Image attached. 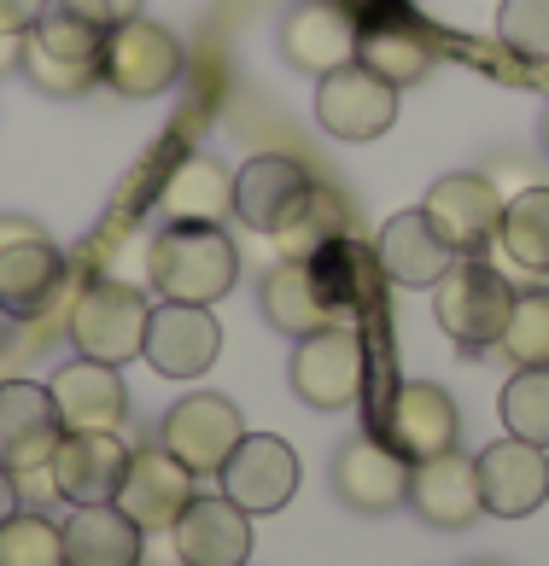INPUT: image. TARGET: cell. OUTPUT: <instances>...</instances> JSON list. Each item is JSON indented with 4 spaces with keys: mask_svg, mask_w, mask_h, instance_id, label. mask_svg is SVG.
Listing matches in <instances>:
<instances>
[{
    "mask_svg": "<svg viewBox=\"0 0 549 566\" xmlns=\"http://www.w3.org/2000/svg\"><path fill=\"white\" fill-rule=\"evenodd\" d=\"M281 53L287 65H299L310 76H328L356 59V18L340 0H299L281 18Z\"/></svg>",
    "mask_w": 549,
    "mask_h": 566,
    "instance_id": "cell-23",
    "label": "cell"
},
{
    "mask_svg": "<svg viewBox=\"0 0 549 566\" xmlns=\"http://www.w3.org/2000/svg\"><path fill=\"white\" fill-rule=\"evenodd\" d=\"M217 350H222V327L205 304H176V298L153 304L141 356L164 374V380H199V374L217 363Z\"/></svg>",
    "mask_w": 549,
    "mask_h": 566,
    "instance_id": "cell-13",
    "label": "cell"
},
{
    "mask_svg": "<svg viewBox=\"0 0 549 566\" xmlns=\"http://www.w3.org/2000/svg\"><path fill=\"white\" fill-rule=\"evenodd\" d=\"M304 263H310V275H315L322 304L333 310V322H340V316H356V310H369V298L380 292V281H386V275H380L374 245L351 240V234H328Z\"/></svg>",
    "mask_w": 549,
    "mask_h": 566,
    "instance_id": "cell-24",
    "label": "cell"
},
{
    "mask_svg": "<svg viewBox=\"0 0 549 566\" xmlns=\"http://www.w3.org/2000/svg\"><path fill=\"white\" fill-rule=\"evenodd\" d=\"M18 509H24V502H18V479H12L7 468H0V526H7V520H12Z\"/></svg>",
    "mask_w": 549,
    "mask_h": 566,
    "instance_id": "cell-39",
    "label": "cell"
},
{
    "mask_svg": "<svg viewBox=\"0 0 549 566\" xmlns=\"http://www.w3.org/2000/svg\"><path fill=\"white\" fill-rule=\"evenodd\" d=\"M222 496L246 514H274L287 509L292 491H299V455H292L287 438L274 432H246L235 455L222 461Z\"/></svg>",
    "mask_w": 549,
    "mask_h": 566,
    "instance_id": "cell-12",
    "label": "cell"
},
{
    "mask_svg": "<svg viewBox=\"0 0 549 566\" xmlns=\"http://www.w3.org/2000/svg\"><path fill=\"white\" fill-rule=\"evenodd\" d=\"M158 211L164 222H205V228H222V217L235 211V176L222 170L217 158H182L158 187Z\"/></svg>",
    "mask_w": 549,
    "mask_h": 566,
    "instance_id": "cell-27",
    "label": "cell"
},
{
    "mask_svg": "<svg viewBox=\"0 0 549 566\" xmlns=\"http://www.w3.org/2000/svg\"><path fill=\"white\" fill-rule=\"evenodd\" d=\"M328 234H345V228H340V205H333V199L322 193V187H315V205H310V211H304L299 222H292V228H287V234H274V240H281L287 258H310V251L322 245Z\"/></svg>",
    "mask_w": 549,
    "mask_h": 566,
    "instance_id": "cell-36",
    "label": "cell"
},
{
    "mask_svg": "<svg viewBox=\"0 0 549 566\" xmlns=\"http://www.w3.org/2000/svg\"><path fill=\"white\" fill-rule=\"evenodd\" d=\"M263 316L281 333H292V339L333 327V310L322 304V292H315V275H310L304 258H281L263 275Z\"/></svg>",
    "mask_w": 549,
    "mask_h": 566,
    "instance_id": "cell-28",
    "label": "cell"
},
{
    "mask_svg": "<svg viewBox=\"0 0 549 566\" xmlns=\"http://www.w3.org/2000/svg\"><path fill=\"white\" fill-rule=\"evenodd\" d=\"M333 491L363 514H392L410 502V461L392 444H380L374 432H356L333 455Z\"/></svg>",
    "mask_w": 549,
    "mask_h": 566,
    "instance_id": "cell-19",
    "label": "cell"
},
{
    "mask_svg": "<svg viewBox=\"0 0 549 566\" xmlns=\"http://www.w3.org/2000/svg\"><path fill=\"white\" fill-rule=\"evenodd\" d=\"M187 71L182 41L153 24V18H123L105 30V53H100V82L123 99H153L164 88H176Z\"/></svg>",
    "mask_w": 549,
    "mask_h": 566,
    "instance_id": "cell-4",
    "label": "cell"
},
{
    "mask_svg": "<svg viewBox=\"0 0 549 566\" xmlns=\"http://www.w3.org/2000/svg\"><path fill=\"white\" fill-rule=\"evenodd\" d=\"M363 380H369V350L351 322L304 333L299 350H292V391L310 409H351L363 397Z\"/></svg>",
    "mask_w": 549,
    "mask_h": 566,
    "instance_id": "cell-6",
    "label": "cell"
},
{
    "mask_svg": "<svg viewBox=\"0 0 549 566\" xmlns=\"http://www.w3.org/2000/svg\"><path fill=\"white\" fill-rule=\"evenodd\" d=\"M246 438L240 409L217 391H194L164 415V450H170L187 473H222V461L235 455V444Z\"/></svg>",
    "mask_w": 549,
    "mask_h": 566,
    "instance_id": "cell-11",
    "label": "cell"
},
{
    "mask_svg": "<svg viewBox=\"0 0 549 566\" xmlns=\"http://www.w3.org/2000/svg\"><path fill=\"white\" fill-rule=\"evenodd\" d=\"M0 566H65V532L41 509H18L0 526Z\"/></svg>",
    "mask_w": 549,
    "mask_h": 566,
    "instance_id": "cell-33",
    "label": "cell"
},
{
    "mask_svg": "<svg viewBox=\"0 0 549 566\" xmlns=\"http://www.w3.org/2000/svg\"><path fill=\"white\" fill-rule=\"evenodd\" d=\"M48 0H0V35H30Z\"/></svg>",
    "mask_w": 549,
    "mask_h": 566,
    "instance_id": "cell-38",
    "label": "cell"
},
{
    "mask_svg": "<svg viewBox=\"0 0 549 566\" xmlns=\"http://www.w3.org/2000/svg\"><path fill=\"white\" fill-rule=\"evenodd\" d=\"M509 310H515V286L485 258H456L445 275L433 281V316L450 333V345L468 350V356L497 350L503 327H509Z\"/></svg>",
    "mask_w": 549,
    "mask_h": 566,
    "instance_id": "cell-2",
    "label": "cell"
},
{
    "mask_svg": "<svg viewBox=\"0 0 549 566\" xmlns=\"http://www.w3.org/2000/svg\"><path fill=\"white\" fill-rule=\"evenodd\" d=\"M497 251L526 275H549V187L532 181L526 193L503 205L497 222Z\"/></svg>",
    "mask_w": 549,
    "mask_h": 566,
    "instance_id": "cell-29",
    "label": "cell"
},
{
    "mask_svg": "<svg viewBox=\"0 0 549 566\" xmlns=\"http://www.w3.org/2000/svg\"><path fill=\"white\" fill-rule=\"evenodd\" d=\"M0 333H7V310H0Z\"/></svg>",
    "mask_w": 549,
    "mask_h": 566,
    "instance_id": "cell-43",
    "label": "cell"
},
{
    "mask_svg": "<svg viewBox=\"0 0 549 566\" xmlns=\"http://www.w3.org/2000/svg\"><path fill=\"white\" fill-rule=\"evenodd\" d=\"M146 316H153V304H146V292L130 286V281H94L76 292L71 304V345L89 356V363H135L141 345H146Z\"/></svg>",
    "mask_w": 549,
    "mask_h": 566,
    "instance_id": "cell-3",
    "label": "cell"
},
{
    "mask_svg": "<svg viewBox=\"0 0 549 566\" xmlns=\"http://www.w3.org/2000/svg\"><path fill=\"white\" fill-rule=\"evenodd\" d=\"M65 286V251L30 217H0V310L7 322H35Z\"/></svg>",
    "mask_w": 549,
    "mask_h": 566,
    "instance_id": "cell-5",
    "label": "cell"
},
{
    "mask_svg": "<svg viewBox=\"0 0 549 566\" xmlns=\"http://www.w3.org/2000/svg\"><path fill=\"white\" fill-rule=\"evenodd\" d=\"M374 258H380V275H386L392 286H433L456 263V251L438 240L427 211H397L374 234Z\"/></svg>",
    "mask_w": 549,
    "mask_h": 566,
    "instance_id": "cell-25",
    "label": "cell"
},
{
    "mask_svg": "<svg viewBox=\"0 0 549 566\" xmlns=\"http://www.w3.org/2000/svg\"><path fill=\"white\" fill-rule=\"evenodd\" d=\"M187 502H194V473H187L164 444L130 455V473H123V485H117V509L130 514L146 537L170 532Z\"/></svg>",
    "mask_w": 549,
    "mask_h": 566,
    "instance_id": "cell-18",
    "label": "cell"
},
{
    "mask_svg": "<svg viewBox=\"0 0 549 566\" xmlns=\"http://www.w3.org/2000/svg\"><path fill=\"white\" fill-rule=\"evenodd\" d=\"M170 549L182 566H246L251 560V514L228 496H194L170 526Z\"/></svg>",
    "mask_w": 549,
    "mask_h": 566,
    "instance_id": "cell-20",
    "label": "cell"
},
{
    "mask_svg": "<svg viewBox=\"0 0 549 566\" xmlns=\"http://www.w3.org/2000/svg\"><path fill=\"white\" fill-rule=\"evenodd\" d=\"M503 199L491 176H445L433 181V193L421 199V211L427 222L438 228V240H445L456 258H485V251L497 245V222H503Z\"/></svg>",
    "mask_w": 549,
    "mask_h": 566,
    "instance_id": "cell-10",
    "label": "cell"
},
{
    "mask_svg": "<svg viewBox=\"0 0 549 566\" xmlns=\"http://www.w3.org/2000/svg\"><path fill=\"white\" fill-rule=\"evenodd\" d=\"M340 7H345V12L356 18V24H363V18H374L380 7H386V0H340Z\"/></svg>",
    "mask_w": 549,
    "mask_h": 566,
    "instance_id": "cell-41",
    "label": "cell"
},
{
    "mask_svg": "<svg viewBox=\"0 0 549 566\" xmlns=\"http://www.w3.org/2000/svg\"><path fill=\"white\" fill-rule=\"evenodd\" d=\"M315 123L340 140H374L397 123V88L351 59V65L315 76Z\"/></svg>",
    "mask_w": 549,
    "mask_h": 566,
    "instance_id": "cell-9",
    "label": "cell"
},
{
    "mask_svg": "<svg viewBox=\"0 0 549 566\" xmlns=\"http://www.w3.org/2000/svg\"><path fill=\"white\" fill-rule=\"evenodd\" d=\"M71 12H82L89 24H100V30H112V24H123V18H141V0H65Z\"/></svg>",
    "mask_w": 549,
    "mask_h": 566,
    "instance_id": "cell-37",
    "label": "cell"
},
{
    "mask_svg": "<svg viewBox=\"0 0 549 566\" xmlns=\"http://www.w3.org/2000/svg\"><path fill=\"white\" fill-rule=\"evenodd\" d=\"M18 53H24V35H0V71L18 65Z\"/></svg>",
    "mask_w": 549,
    "mask_h": 566,
    "instance_id": "cell-40",
    "label": "cell"
},
{
    "mask_svg": "<svg viewBox=\"0 0 549 566\" xmlns=\"http://www.w3.org/2000/svg\"><path fill=\"white\" fill-rule=\"evenodd\" d=\"M479 468V496H485V514H503V520H526L543 509L549 496V455L526 438H497L474 455Z\"/></svg>",
    "mask_w": 549,
    "mask_h": 566,
    "instance_id": "cell-16",
    "label": "cell"
},
{
    "mask_svg": "<svg viewBox=\"0 0 549 566\" xmlns=\"http://www.w3.org/2000/svg\"><path fill=\"white\" fill-rule=\"evenodd\" d=\"M30 41L41 53L65 59V65H89V71H100V53H105V30L89 24L82 12H71L65 0H48V7H41Z\"/></svg>",
    "mask_w": 549,
    "mask_h": 566,
    "instance_id": "cell-30",
    "label": "cell"
},
{
    "mask_svg": "<svg viewBox=\"0 0 549 566\" xmlns=\"http://www.w3.org/2000/svg\"><path fill=\"white\" fill-rule=\"evenodd\" d=\"M59 532H65V566H141L146 560V532L117 502L76 509Z\"/></svg>",
    "mask_w": 549,
    "mask_h": 566,
    "instance_id": "cell-26",
    "label": "cell"
},
{
    "mask_svg": "<svg viewBox=\"0 0 549 566\" xmlns=\"http://www.w3.org/2000/svg\"><path fill=\"white\" fill-rule=\"evenodd\" d=\"M410 509L427 520V526H445L462 532L485 514V496H479V468L474 455L445 450V455H427L410 468Z\"/></svg>",
    "mask_w": 549,
    "mask_h": 566,
    "instance_id": "cell-22",
    "label": "cell"
},
{
    "mask_svg": "<svg viewBox=\"0 0 549 566\" xmlns=\"http://www.w3.org/2000/svg\"><path fill=\"white\" fill-rule=\"evenodd\" d=\"M18 65H24V76L35 82L41 94H59V99H71V94H89L94 82H100V71H89V65H65V59L41 53L30 35H24V53H18Z\"/></svg>",
    "mask_w": 549,
    "mask_h": 566,
    "instance_id": "cell-35",
    "label": "cell"
},
{
    "mask_svg": "<svg viewBox=\"0 0 549 566\" xmlns=\"http://www.w3.org/2000/svg\"><path fill=\"white\" fill-rule=\"evenodd\" d=\"M59 438V409L48 386L35 380H0V468L7 473H30V468H48Z\"/></svg>",
    "mask_w": 549,
    "mask_h": 566,
    "instance_id": "cell-17",
    "label": "cell"
},
{
    "mask_svg": "<svg viewBox=\"0 0 549 566\" xmlns=\"http://www.w3.org/2000/svg\"><path fill=\"white\" fill-rule=\"evenodd\" d=\"M146 275L164 298L176 304H217L235 292L240 281V251L228 240V228H205V222H164L146 258Z\"/></svg>",
    "mask_w": 549,
    "mask_h": 566,
    "instance_id": "cell-1",
    "label": "cell"
},
{
    "mask_svg": "<svg viewBox=\"0 0 549 566\" xmlns=\"http://www.w3.org/2000/svg\"><path fill=\"white\" fill-rule=\"evenodd\" d=\"M497 350L515 368H549V286L515 292V310H509V327H503Z\"/></svg>",
    "mask_w": 549,
    "mask_h": 566,
    "instance_id": "cell-32",
    "label": "cell"
},
{
    "mask_svg": "<svg viewBox=\"0 0 549 566\" xmlns=\"http://www.w3.org/2000/svg\"><path fill=\"white\" fill-rule=\"evenodd\" d=\"M497 41L526 65H549V0H503Z\"/></svg>",
    "mask_w": 549,
    "mask_h": 566,
    "instance_id": "cell-34",
    "label": "cell"
},
{
    "mask_svg": "<svg viewBox=\"0 0 549 566\" xmlns=\"http://www.w3.org/2000/svg\"><path fill=\"white\" fill-rule=\"evenodd\" d=\"M433 41L427 30L415 24V7L410 0H386L374 18L356 24V65L374 71L380 82H392V88H410L433 71Z\"/></svg>",
    "mask_w": 549,
    "mask_h": 566,
    "instance_id": "cell-15",
    "label": "cell"
},
{
    "mask_svg": "<svg viewBox=\"0 0 549 566\" xmlns=\"http://www.w3.org/2000/svg\"><path fill=\"white\" fill-rule=\"evenodd\" d=\"M497 415L509 427V438L549 450V368H515L497 397Z\"/></svg>",
    "mask_w": 549,
    "mask_h": 566,
    "instance_id": "cell-31",
    "label": "cell"
},
{
    "mask_svg": "<svg viewBox=\"0 0 549 566\" xmlns=\"http://www.w3.org/2000/svg\"><path fill=\"white\" fill-rule=\"evenodd\" d=\"M48 397H53L65 432H117L123 415H130L123 374L112 363H89V356H76V363L59 368L48 380Z\"/></svg>",
    "mask_w": 549,
    "mask_h": 566,
    "instance_id": "cell-21",
    "label": "cell"
},
{
    "mask_svg": "<svg viewBox=\"0 0 549 566\" xmlns=\"http://www.w3.org/2000/svg\"><path fill=\"white\" fill-rule=\"evenodd\" d=\"M543 146H549V112H543Z\"/></svg>",
    "mask_w": 549,
    "mask_h": 566,
    "instance_id": "cell-42",
    "label": "cell"
},
{
    "mask_svg": "<svg viewBox=\"0 0 549 566\" xmlns=\"http://www.w3.org/2000/svg\"><path fill=\"white\" fill-rule=\"evenodd\" d=\"M456 432H462L456 397L445 386H427V380L392 386V397L374 409V438H380V444H392L410 468H415V461H427V455L456 450Z\"/></svg>",
    "mask_w": 549,
    "mask_h": 566,
    "instance_id": "cell-7",
    "label": "cell"
},
{
    "mask_svg": "<svg viewBox=\"0 0 549 566\" xmlns=\"http://www.w3.org/2000/svg\"><path fill=\"white\" fill-rule=\"evenodd\" d=\"M315 205V176L287 153H258L235 170V217L258 234H287Z\"/></svg>",
    "mask_w": 549,
    "mask_h": 566,
    "instance_id": "cell-8",
    "label": "cell"
},
{
    "mask_svg": "<svg viewBox=\"0 0 549 566\" xmlns=\"http://www.w3.org/2000/svg\"><path fill=\"white\" fill-rule=\"evenodd\" d=\"M130 455L135 450L123 444L117 432H65L53 461H48L59 502H71V509L117 502V485H123V473H130Z\"/></svg>",
    "mask_w": 549,
    "mask_h": 566,
    "instance_id": "cell-14",
    "label": "cell"
},
{
    "mask_svg": "<svg viewBox=\"0 0 549 566\" xmlns=\"http://www.w3.org/2000/svg\"><path fill=\"white\" fill-rule=\"evenodd\" d=\"M410 7H415V0H410Z\"/></svg>",
    "mask_w": 549,
    "mask_h": 566,
    "instance_id": "cell-44",
    "label": "cell"
}]
</instances>
